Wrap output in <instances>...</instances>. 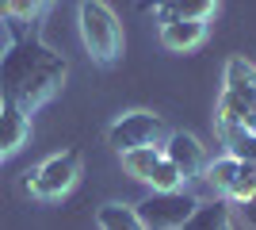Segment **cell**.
<instances>
[{"mask_svg": "<svg viewBox=\"0 0 256 230\" xmlns=\"http://www.w3.org/2000/svg\"><path fill=\"white\" fill-rule=\"evenodd\" d=\"M237 157H214V161H206V169H203V180L210 184V192H218V196H226L230 192V184H234V176H237Z\"/></svg>", "mask_w": 256, "mask_h": 230, "instance_id": "12", "label": "cell"}, {"mask_svg": "<svg viewBox=\"0 0 256 230\" xmlns=\"http://www.w3.org/2000/svg\"><path fill=\"white\" fill-rule=\"evenodd\" d=\"M27 134H31V119H27V111L0 104V150H4V157H12L16 150H23Z\"/></svg>", "mask_w": 256, "mask_h": 230, "instance_id": "8", "label": "cell"}, {"mask_svg": "<svg viewBox=\"0 0 256 230\" xmlns=\"http://www.w3.org/2000/svg\"><path fill=\"white\" fill-rule=\"evenodd\" d=\"M96 222L100 230H146L138 219V207H130V203H104L96 211Z\"/></svg>", "mask_w": 256, "mask_h": 230, "instance_id": "10", "label": "cell"}, {"mask_svg": "<svg viewBox=\"0 0 256 230\" xmlns=\"http://www.w3.org/2000/svg\"><path fill=\"white\" fill-rule=\"evenodd\" d=\"M206 43V20H164L160 23V46L172 54H188Z\"/></svg>", "mask_w": 256, "mask_h": 230, "instance_id": "7", "label": "cell"}, {"mask_svg": "<svg viewBox=\"0 0 256 230\" xmlns=\"http://www.w3.org/2000/svg\"><path fill=\"white\" fill-rule=\"evenodd\" d=\"M0 16H4V20H12V0H0Z\"/></svg>", "mask_w": 256, "mask_h": 230, "instance_id": "19", "label": "cell"}, {"mask_svg": "<svg viewBox=\"0 0 256 230\" xmlns=\"http://www.w3.org/2000/svg\"><path fill=\"white\" fill-rule=\"evenodd\" d=\"M226 199H234V203H248V199H256V165H237V176L234 184H230V192H226Z\"/></svg>", "mask_w": 256, "mask_h": 230, "instance_id": "16", "label": "cell"}, {"mask_svg": "<svg viewBox=\"0 0 256 230\" xmlns=\"http://www.w3.org/2000/svg\"><path fill=\"white\" fill-rule=\"evenodd\" d=\"M76 180H80V153L62 150V153H54V157H46L38 169L27 173V192L34 199H62Z\"/></svg>", "mask_w": 256, "mask_h": 230, "instance_id": "3", "label": "cell"}, {"mask_svg": "<svg viewBox=\"0 0 256 230\" xmlns=\"http://www.w3.org/2000/svg\"><path fill=\"white\" fill-rule=\"evenodd\" d=\"M160 153H164V157L184 173V180L203 176V169H206V150H203V142H199L195 134L172 131L168 138H164V146H160Z\"/></svg>", "mask_w": 256, "mask_h": 230, "instance_id": "6", "label": "cell"}, {"mask_svg": "<svg viewBox=\"0 0 256 230\" xmlns=\"http://www.w3.org/2000/svg\"><path fill=\"white\" fill-rule=\"evenodd\" d=\"M180 230H234V219H230V207L222 199H214V203H199Z\"/></svg>", "mask_w": 256, "mask_h": 230, "instance_id": "9", "label": "cell"}, {"mask_svg": "<svg viewBox=\"0 0 256 230\" xmlns=\"http://www.w3.org/2000/svg\"><path fill=\"white\" fill-rule=\"evenodd\" d=\"M134 207H138V219L146 230H180L192 219V211L199 207V199L192 192L176 188V192H153V196H146Z\"/></svg>", "mask_w": 256, "mask_h": 230, "instance_id": "4", "label": "cell"}, {"mask_svg": "<svg viewBox=\"0 0 256 230\" xmlns=\"http://www.w3.org/2000/svg\"><path fill=\"white\" fill-rule=\"evenodd\" d=\"M168 4H172V0H142V12H160V8H168Z\"/></svg>", "mask_w": 256, "mask_h": 230, "instance_id": "18", "label": "cell"}, {"mask_svg": "<svg viewBox=\"0 0 256 230\" xmlns=\"http://www.w3.org/2000/svg\"><path fill=\"white\" fill-rule=\"evenodd\" d=\"M160 161V146H138V150H122V169L134 180H150L153 165Z\"/></svg>", "mask_w": 256, "mask_h": 230, "instance_id": "13", "label": "cell"}, {"mask_svg": "<svg viewBox=\"0 0 256 230\" xmlns=\"http://www.w3.org/2000/svg\"><path fill=\"white\" fill-rule=\"evenodd\" d=\"M218 134H222L230 157H237V161H245V165H256V131L237 127V131H218Z\"/></svg>", "mask_w": 256, "mask_h": 230, "instance_id": "14", "label": "cell"}, {"mask_svg": "<svg viewBox=\"0 0 256 230\" xmlns=\"http://www.w3.org/2000/svg\"><path fill=\"white\" fill-rule=\"evenodd\" d=\"M214 8H218V0H172L168 8L157 12V20H210Z\"/></svg>", "mask_w": 256, "mask_h": 230, "instance_id": "11", "label": "cell"}, {"mask_svg": "<svg viewBox=\"0 0 256 230\" xmlns=\"http://www.w3.org/2000/svg\"><path fill=\"white\" fill-rule=\"evenodd\" d=\"M146 184H150L153 192H176V188H184V173L168 161V157H164V153H160V161L153 165V173H150Z\"/></svg>", "mask_w": 256, "mask_h": 230, "instance_id": "15", "label": "cell"}, {"mask_svg": "<svg viewBox=\"0 0 256 230\" xmlns=\"http://www.w3.org/2000/svg\"><path fill=\"white\" fill-rule=\"evenodd\" d=\"M50 0H12V20H34Z\"/></svg>", "mask_w": 256, "mask_h": 230, "instance_id": "17", "label": "cell"}, {"mask_svg": "<svg viewBox=\"0 0 256 230\" xmlns=\"http://www.w3.org/2000/svg\"><path fill=\"white\" fill-rule=\"evenodd\" d=\"M0 161H4V150H0Z\"/></svg>", "mask_w": 256, "mask_h": 230, "instance_id": "20", "label": "cell"}, {"mask_svg": "<svg viewBox=\"0 0 256 230\" xmlns=\"http://www.w3.org/2000/svg\"><path fill=\"white\" fill-rule=\"evenodd\" d=\"M168 134H172V131L164 127V119H160V115H153V111H126L122 119L111 123L107 142L122 153V150H138V146H164V138H168Z\"/></svg>", "mask_w": 256, "mask_h": 230, "instance_id": "5", "label": "cell"}, {"mask_svg": "<svg viewBox=\"0 0 256 230\" xmlns=\"http://www.w3.org/2000/svg\"><path fill=\"white\" fill-rule=\"evenodd\" d=\"M69 62L58 50L23 27V20H12V43L0 54V104L20 108L31 115L65 85Z\"/></svg>", "mask_w": 256, "mask_h": 230, "instance_id": "1", "label": "cell"}, {"mask_svg": "<svg viewBox=\"0 0 256 230\" xmlns=\"http://www.w3.org/2000/svg\"><path fill=\"white\" fill-rule=\"evenodd\" d=\"M80 43L92 54V62H100V66H111L122 54L118 16L107 8L104 0H80Z\"/></svg>", "mask_w": 256, "mask_h": 230, "instance_id": "2", "label": "cell"}]
</instances>
